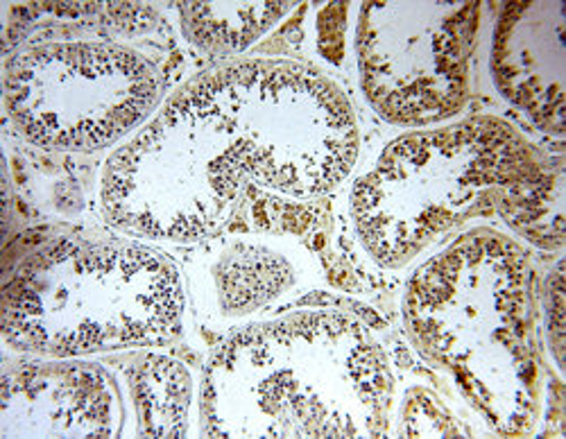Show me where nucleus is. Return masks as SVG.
<instances>
[{"label":"nucleus","mask_w":566,"mask_h":439,"mask_svg":"<svg viewBox=\"0 0 566 439\" xmlns=\"http://www.w3.org/2000/svg\"><path fill=\"white\" fill-rule=\"evenodd\" d=\"M566 19L553 3H507L494 30L492 77L539 132L562 138L566 112Z\"/></svg>","instance_id":"obj_9"},{"label":"nucleus","mask_w":566,"mask_h":439,"mask_svg":"<svg viewBox=\"0 0 566 439\" xmlns=\"http://www.w3.org/2000/svg\"><path fill=\"white\" fill-rule=\"evenodd\" d=\"M129 419L125 383L107 363L28 354L3 360L0 437H123Z\"/></svg>","instance_id":"obj_8"},{"label":"nucleus","mask_w":566,"mask_h":439,"mask_svg":"<svg viewBox=\"0 0 566 439\" xmlns=\"http://www.w3.org/2000/svg\"><path fill=\"white\" fill-rule=\"evenodd\" d=\"M6 259L0 328L17 354L93 358L168 347L184 333L177 263L150 242L51 229Z\"/></svg>","instance_id":"obj_5"},{"label":"nucleus","mask_w":566,"mask_h":439,"mask_svg":"<svg viewBox=\"0 0 566 439\" xmlns=\"http://www.w3.org/2000/svg\"><path fill=\"white\" fill-rule=\"evenodd\" d=\"M136 437H184L191 430L196 383L188 367L153 349L127 352L120 360Z\"/></svg>","instance_id":"obj_11"},{"label":"nucleus","mask_w":566,"mask_h":439,"mask_svg":"<svg viewBox=\"0 0 566 439\" xmlns=\"http://www.w3.org/2000/svg\"><path fill=\"white\" fill-rule=\"evenodd\" d=\"M345 91L319 69L276 58L227 60L186 80L109 157V224L155 242L222 229L248 186L308 200L336 190L358 159Z\"/></svg>","instance_id":"obj_1"},{"label":"nucleus","mask_w":566,"mask_h":439,"mask_svg":"<svg viewBox=\"0 0 566 439\" xmlns=\"http://www.w3.org/2000/svg\"><path fill=\"white\" fill-rule=\"evenodd\" d=\"M293 10V3H181L177 8L184 36L222 62L248 51Z\"/></svg>","instance_id":"obj_12"},{"label":"nucleus","mask_w":566,"mask_h":439,"mask_svg":"<svg viewBox=\"0 0 566 439\" xmlns=\"http://www.w3.org/2000/svg\"><path fill=\"white\" fill-rule=\"evenodd\" d=\"M481 3H365L356 23L363 95L384 121L427 129L469 103Z\"/></svg>","instance_id":"obj_7"},{"label":"nucleus","mask_w":566,"mask_h":439,"mask_svg":"<svg viewBox=\"0 0 566 439\" xmlns=\"http://www.w3.org/2000/svg\"><path fill=\"white\" fill-rule=\"evenodd\" d=\"M395 376L352 311L308 306L229 333L205 365V437H388Z\"/></svg>","instance_id":"obj_3"},{"label":"nucleus","mask_w":566,"mask_h":439,"mask_svg":"<svg viewBox=\"0 0 566 439\" xmlns=\"http://www.w3.org/2000/svg\"><path fill=\"white\" fill-rule=\"evenodd\" d=\"M209 276L218 315L245 320L286 295L297 283V268L270 242L239 238L222 248Z\"/></svg>","instance_id":"obj_10"},{"label":"nucleus","mask_w":566,"mask_h":439,"mask_svg":"<svg viewBox=\"0 0 566 439\" xmlns=\"http://www.w3.org/2000/svg\"><path fill=\"white\" fill-rule=\"evenodd\" d=\"M564 157L544 159L539 173L512 186L496 213L542 250L564 248Z\"/></svg>","instance_id":"obj_13"},{"label":"nucleus","mask_w":566,"mask_h":439,"mask_svg":"<svg viewBox=\"0 0 566 439\" xmlns=\"http://www.w3.org/2000/svg\"><path fill=\"white\" fill-rule=\"evenodd\" d=\"M544 159L496 116L401 134L352 188L356 236L374 263L401 270L471 218L496 213Z\"/></svg>","instance_id":"obj_6"},{"label":"nucleus","mask_w":566,"mask_h":439,"mask_svg":"<svg viewBox=\"0 0 566 439\" xmlns=\"http://www.w3.org/2000/svg\"><path fill=\"white\" fill-rule=\"evenodd\" d=\"M401 437H467L471 430L455 419L444 401L431 389L415 385L408 387L401 408L399 426L395 430Z\"/></svg>","instance_id":"obj_14"},{"label":"nucleus","mask_w":566,"mask_h":439,"mask_svg":"<svg viewBox=\"0 0 566 439\" xmlns=\"http://www.w3.org/2000/svg\"><path fill=\"white\" fill-rule=\"evenodd\" d=\"M401 313L417 354L490 430H535L544 369L535 270L522 242L492 227L460 233L408 279Z\"/></svg>","instance_id":"obj_4"},{"label":"nucleus","mask_w":566,"mask_h":439,"mask_svg":"<svg viewBox=\"0 0 566 439\" xmlns=\"http://www.w3.org/2000/svg\"><path fill=\"white\" fill-rule=\"evenodd\" d=\"M544 317H546V335L548 347L557 363V369H564V261L559 259L555 268L548 272L544 281Z\"/></svg>","instance_id":"obj_15"},{"label":"nucleus","mask_w":566,"mask_h":439,"mask_svg":"<svg viewBox=\"0 0 566 439\" xmlns=\"http://www.w3.org/2000/svg\"><path fill=\"white\" fill-rule=\"evenodd\" d=\"M179 51L166 19L140 3H30L3 32V107L36 148L101 153L168 101Z\"/></svg>","instance_id":"obj_2"}]
</instances>
